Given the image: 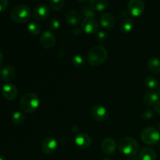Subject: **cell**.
I'll return each instance as SVG.
<instances>
[{
    "mask_svg": "<svg viewBox=\"0 0 160 160\" xmlns=\"http://www.w3.org/2000/svg\"><path fill=\"white\" fill-rule=\"evenodd\" d=\"M157 154L156 151L151 148H144L139 152L140 160H156Z\"/></svg>",
    "mask_w": 160,
    "mask_h": 160,
    "instance_id": "19",
    "label": "cell"
},
{
    "mask_svg": "<svg viewBox=\"0 0 160 160\" xmlns=\"http://www.w3.org/2000/svg\"><path fill=\"white\" fill-rule=\"evenodd\" d=\"M16 74V70L12 66H6L1 70V78L4 81H9L13 79Z\"/></svg>",
    "mask_w": 160,
    "mask_h": 160,
    "instance_id": "20",
    "label": "cell"
},
{
    "mask_svg": "<svg viewBox=\"0 0 160 160\" xmlns=\"http://www.w3.org/2000/svg\"><path fill=\"white\" fill-rule=\"evenodd\" d=\"M2 96L9 101H12L16 99L18 95V89L13 84L8 83L3 85L2 90Z\"/></svg>",
    "mask_w": 160,
    "mask_h": 160,
    "instance_id": "11",
    "label": "cell"
},
{
    "mask_svg": "<svg viewBox=\"0 0 160 160\" xmlns=\"http://www.w3.org/2000/svg\"><path fill=\"white\" fill-rule=\"evenodd\" d=\"M40 100L38 96L33 92H28L21 97L20 100V107L22 111L27 113H33L39 107Z\"/></svg>",
    "mask_w": 160,
    "mask_h": 160,
    "instance_id": "2",
    "label": "cell"
},
{
    "mask_svg": "<svg viewBox=\"0 0 160 160\" xmlns=\"http://www.w3.org/2000/svg\"><path fill=\"white\" fill-rule=\"evenodd\" d=\"M89 6L95 12H102L106 10L109 6L108 0H89Z\"/></svg>",
    "mask_w": 160,
    "mask_h": 160,
    "instance_id": "18",
    "label": "cell"
},
{
    "mask_svg": "<svg viewBox=\"0 0 160 160\" xmlns=\"http://www.w3.org/2000/svg\"><path fill=\"white\" fill-rule=\"evenodd\" d=\"M158 93H159V96H160V86H159V91H158Z\"/></svg>",
    "mask_w": 160,
    "mask_h": 160,
    "instance_id": "40",
    "label": "cell"
},
{
    "mask_svg": "<svg viewBox=\"0 0 160 160\" xmlns=\"http://www.w3.org/2000/svg\"><path fill=\"white\" fill-rule=\"evenodd\" d=\"M117 142L114 139L111 138H106L102 141L101 144V148L102 152L106 154L111 155L114 153L117 150Z\"/></svg>",
    "mask_w": 160,
    "mask_h": 160,
    "instance_id": "15",
    "label": "cell"
},
{
    "mask_svg": "<svg viewBox=\"0 0 160 160\" xmlns=\"http://www.w3.org/2000/svg\"><path fill=\"white\" fill-rule=\"evenodd\" d=\"M141 139L146 145H156L160 140L159 131L153 127L145 128L141 133Z\"/></svg>",
    "mask_w": 160,
    "mask_h": 160,
    "instance_id": "5",
    "label": "cell"
},
{
    "mask_svg": "<svg viewBox=\"0 0 160 160\" xmlns=\"http://www.w3.org/2000/svg\"><path fill=\"white\" fill-rule=\"evenodd\" d=\"M81 32H82V30H81V28H74L73 29V34H74V35L76 36H79L80 34H81Z\"/></svg>",
    "mask_w": 160,
    "mask_h": 160,
    "instance_id": "34",
    "label": "cell"
},
{
    "mask_svg": "<svg viewBox=\"0 0 160 160\" xmlns=\"http://www.w3.org/2000/svg\"><path fill=\"white\" fill-rule=\"evenodd\" d=\"M77 1H78V2L84 3V2H88V1H89V0H77Z\"/></svg>",
    "mask_w": 160,
    "mask_h": 160,
    "instance_id": "37",
    "label": "cell"
},
{
    "mask_svg": "<svg viewBox=\"0 0 160 160\" xmlns=\"http://www.w3.org/2000/svg\"><path fill=\"white\" fill-rule=\"evenodd\" d=\"M97 34H98V35H97L98 40L101 41V42H104L108 38V33L106 32V31H98Z\"/></svg>",
    "mask_w": 160,
    "mask_h": 160,
    "instance_id": "31",
    "label": "cell"
},
{
    "mask_svg": "<svg viewBox=\"0 0 160 160\" xmlns=\"http://www.w3.org/2000/svg\"><path fill=\"white\" fill-rule=\"evenodd\" d=\"M108 52L106 48L101 45H96L90 49L87 56V62L92 67H98L106 61Z\"/></svg>",
    "mask_w": 160,
    "mask_h": 160,
    "instance_id": "1",
    "label": "cell"
},
{
    "mask_svg": "<svg viewBox=\"0 0 160 160\" xmlns=\"http://www.w3.org/2000/svg\"><path fill=\"white\" fill-rule=\"evenodd\" d=\"M100 24L105 29H112L116 23V20L114 16L110 12H104L102 14L99 19Z\"/></svg>",
    "mask_w": 160,
    "mask_h": 160,
    "instance_id": "14",
    "label": "cell"
},
{
    "mask_svg": "<svg viewBox=\"0 0 160 160\" xmlns=\"http://www.w3.org/2000/svg\"><path fill=\"white\" fill-rule=\"evenodd\" d=\"M102 160H110V159H108V158H106V159H102Z\"/></svg>",
    "mask_w": 160,
    "mask_h": 160,
    "instance_id": "41",
    "label": "cell"
},
{
    "mask_svg": "<svg viewBox=\"0 0 160 160\" xmlns=\"http://www.w3.org/2000/svg\"><path fill=\"white\" fill-rule=\"evenodd\" d=\"M82 31L88 34H94L98 32L99 24L95 18H84L81 24Z\"/></svg>",
    "mask_w": 160,
    "mask_h": 160,
    "instance_id": "6",
    "label": "cell"
},
{
    "mask_svg": "<svg viewBox=\"0 0 160 160\" xmlns=\"http://www.w3.org/2000/svg\"><path fill=\"white\" fill-rule=\"evenodd\" d=\"M28 32L32 35H38L42 31V25L37 21L30 22L28 26Z\"/></svg>",
    "mask_w": 160,
    "mask_h": 160,
    "instance_id": "23",
    "label": "cell"
},
{
    "mask_svg": "<svg viewBox=\"0 0 160 160\" xmlns=\"http://www.w3.org/2000/svg\"><path fill=\"white\" fill-rule=\"evenodd\" d=\"M2 60H3V55L2 53V52L0 51V65H1V63L2 62Z\"/></svg>",
    "mask_w": 160,
    "mask_h": 160,
    "instance_id": "36",
    "label": "cell"
},
{
    "mask_svg": "<svg viewBox=\"0 0 160 160\" xmlns=\"http://www.w3.org/2000/svg\"><path fill=\"white\" fill-rule=\"evenodd\" d=\"M142 116L144 120H151L154 116V113L151 109H145V111H143Z\"/></svg>",
    "mask_w": 160,
    "mask_h": 160,
    "instance_id": "30",
    "label": "cell"
},
{
    "mask_svg": "<svg viewBox=\"0 0 160 160\" xmlns=\"http://www.w3.org/2000/svg\"><path fill=\"white\" fill-rule=\"evenodd\" d=\"M50 14L49 7L46 4H39L34 8L33 16L37 20H43L48 18Z\"/></svg>",
    "mask_w": 160,
    "mask_h": 160,
    "instance_id": "13",
    "label": "cell"
},
{
    "mask_svg": "<svg viewBox=\"0 0 160 160\" xmlns=\"http://www.w3.org/2000/svg\"><path fill=\"white\" fill-rule=\"evenodd\" d=\"M128 13H129V12H128V11L123 10L121 12H120V15H121L122 17H128Z\"/></svg>",
    "mask_w": 160,
    "mask_h": 160,
    "instance_id": "35",
    "label": "cell"
},
{
    "mask_svg": "<svg viewBox=\"0 0 160 160\" xmlns=\"http://www.w3.org/2000/svg\"><path fill=\"white\" fill-rule=\"evenodd\" d=\"M65 0H50V7L54 11H59L63 8Z\"/></svg>",
    "mask_w": 160,
    "mask_h": 160,
    "instance_id": "27",
    "label": "cell"
},
{
    "mask_svg": "<svg viewBox=\"0 0 160 160\" xmlns=\"http://www.w3.org/2000/svg\"><path fill=\"white\" fill-rule=\"evenodd\" d=\"M145 2L143 0H129L128 11L133 17H140L145 11Z\"/></svg>",
    "mask_w": 160,
    "mask_h": 160,
    "instance_id": "7",
    "label": "cell"
},
{
    "mask_svg": "<svg viewBox=\"0 0 160 160\" xmlns=\"http://www.w3.org/2000/svg\"><path fill=\"white\" fill-rule=\"evenodd\" d=\"M145 84L147 88L152 89V90H154V89H156L159 87V81L156 78L151 76H148L145 78Z\"/></svg>",
    "mask_w": 160,
    "mask_h": 160,
    "instance_id": "24",
    "label": "cell"
},
{
    "mask_svg": "<svg viewBox=\"0 0 160 160\" xmlns=\"http://www.w3.org/2000/svg\"><path fill=\"white\" fill-rule=\"evenodd\" d=\"M0 160H6V158L4 157V156H1V155H0Z\"/></svg>",
    "mask_w": 160,
    "mask_h": 160,
    "instance_id": "38",
    "label": "cell"
},
{
    "mask_svg": "<svg viewBox=\"0 0 160 160\" xmlns=\"http://www.w3.org/2000/svg\"><path fill=\"white\" fill-rule=\"evenodd\" d=\"M84 62H85L84 58L81 55H75L74 56L72 57L71 63L76 68H81V67L84 66Z\"/></svg>",
    "mask_w": 160,
    "mask_h": 160,
    "instance_id": "26",
    "label": "cell"
},
{
    "mask_svg": "<svg viewBox=\"0 0 160 160\" xmlns=\"http://www.w3.org/2000/svg\"><path fill=\"white\" fill-rule=\"evenodd\" d=\"M148 68L152 73H160V59L157 57H152L148 61Z\"/></svg>",
    "mask_w": 160,
    "mask_h": 160,
    "instance_id": "21",
    "label": "cell"
},
{
    "mask_svg": "<svg viewBox=\"0 0 160 160\" xmlns=\"http://www.w3.org/2000/svg\"><path fill=\"white\" fill-rule=\"evenodd\" d=\"M67 22L71 26H77L81 22V15L79 12L74 9H70L66 15Z\"/></svg>",
    "mask_w": 160,
    "mask_h": 160,
    "instance_id": "17",
    "label": "cell"
},
{
    "mask_svg": "<svg viewBox=\"0 0 160 160\" xmlns=\"http://www.w3.org/2000/svg\"><path fill=\"white\" fill-rule=\"evenodd\" d=\"M134 23L131 18H126L120 23V31L123 33H130L134 29Z\"/></svg>",
    "mask_w": 160,
    "mask_h": 160,
    "instance_id": "22",
    "label": "cell"
},
{
    "mask_svg": "<svg viewBox=\"0 0 160 160\" xmlns=\"http://www.w3.org/2000/svg\"><path fill=\"white\" fill-rule=\"evenodd\" d=\"M9 5V1L8 0H0V12L6 10Z\"/></svg>",
    "mask_w": 160,
    "mask_h": 160,
    "instance_id": "32",
    "label": "cell"
},
{
    "mask_svg": "<svg viewBox=\"0 0 160 160\" xmlns=\"http://www.w3.org/2000/svg\"><path fill=\"white\" fill-rule=\"evenodd\" d=\"M58 147V142L54 138L48 137L42 142L41 149L45 155H51L56 151Z\"/></svg>",
    "mask_w": 160,
    "mask_h": 160,
    "instance_id": "9",
    "label": "cell"
},
{
    "mask_svg": "<svg viewBox=\"0 0 160 160\" xmlns=\"http://www.w3.org/2000/svg\"><path fill=\"white\" fill-rule=\"evenodd\" d=\"M118 149L125 156H134L138 152L139 145L137 141L133 138L124 137L119 142Z\"/></svg>",
    "mask_w": 160,
    "mask_h": 160,
    "instance_id": "3",
    "label": "cell"
},
{
    "mask_svg": "<svg viewBox=\"0 0 160 160\" xmlns=\"http://www.w3.org/2000/svg\"><path fill=\"white\" fill-rule=\"evenodd\" d=\"M159 93L153 90L147 92L144 96V102L148 106H154L159 101Z\"/></svg>",
    "mask_w": 160,
    "mask_h": 160,
    "instance_id": "16",
    "label": "cell"
},
{
    "mask_svg": "<svg viewBox=\"0 0 160 160\" xmlns=\"http://www.w3.org/2000/svg\"><path fill=\"white\" fill-rule=\"evenodd\" d=\"M56 42L54 34L51 31H46L43 32L40 38V43L42 46L45 48H51L55 45Z\"/></svg>",
    "mask_w": 160,
    "mask_h": 160,
    "instance_id": "12",
    "label": "cell"
},
{
    "mask_svg": "<svg viewBox=\"0 0 160 160\" xmlns=\"http://www.w3.org/2000/svg\"><path fill=\"white\" fill-rule=\"evenodd\" d=\"M91 115L92 118L98 122L106 121L109 117L108 111L101 105H95L91 109Z\"/></svg>",
    "mask_w": 160,
    "mask_h": 160,
    "instance_id": "8",
    "label": "cell"
},
{
    "mask_svg": "<svg viewBox=\"0 0 160 160\" xmlns=\"http://www.w3.org/2000/svg\"><path fill=\"white\" fill-rule=\"evenodd\" d=\"M0 74H1V70H0Z\"/></svg>",
    "mask_w": 160,
    "mask_h": 160,
    "instance_id": "42",
    "label": "cell"
},
{
    "mask_svg": "<svg viewBox=\"0 0 160 160\" xmlns=\"http://www.w3.org/2000/svg\"><path fill=\"white\" fill-rule=\"evenodd\" d=\"M154 110L157 114L160 116V100L154 106Z\"/></svg>",
    "mask_w": 160,
    "mask_h": 160,
    "instance_id": "33",
    "label": "cell"
},
{
    "mask_svg": "<svg viewBox=\"0 0 160 160\" xmlns=\"http://www.w3.org/2000/svg\"><path fill=\"white\" fill-rule=\"evenodd\" d=\"M74 144L81 148H88L92 145V139L88 134L84 132L78 133L73 139Z\"/></svg>",
    "mask_w": 160,
    "mask_h": 160,
    "instance_id": "10",
    "label": "cell"
},
{
    "mask_svg": "<svg viewBox=\"0 0 160 160\" xmlns=\"http://www.w3.org/2000/svg\"><path fill=\"white\" fill-rule=\"evenodd\" d=\"M31 9L27 5L19 4L14 6L10 12V17L14 22L24 23L31 18Z\"/></svg>",
    "mask_w": 160,
    "mask_h": 160,
    "instance_id": "4",
    "label": "cell"
},
{
    "mask_svg": "<svg viewBox=\"0 0 160 160\" xmlns=\"http://www.w3.org/2000/svg\"><path fill=\"white\" fill-rule=\"evenodd\" d=\"M48 27H49L50 30H52V31H57L60 28V23L56 19H52V20H50L49 23H48Z\"/></svg>",
    "mask_w": 160,
    "mask_h": 160,
    "instance_id": "29",
    "label": "cell"
},
{
    "mask_svg": "<svg viewBox=\"0 0 160 160\" xmlns=\"http://www.w3.org/2000/svg\"><path fill=\"white\" fill-rule=\"evenodd\" d=\"M158 130L160 131V123H159V125H158Z\"/></svg>",
    "mask_w": 160,
    "mask_h": 160,
    "instance_id": "39",
    "label": "cell"
},
{
    "mask_svg": "<svg viewBox=\"0 0 160 160\" xmlns=\"http://www.w3.org/2000/svg\"><path fill=\"white\" fill-rule=\"evenodd\" d=\"M159 148H160V143H159Z\"/></svg>",
    "mask_w": 160,
    "mask_h": 160,
    "instance_id": "43",
    "label": "cell"
},
{
    "mask_svg": "<svg viewBox=\"0 0 160 160\" xmlns=\"http://www.w3.org/2000/svg\"><path fill=\"white\" fill-rule=\"evenodd\" d=\"M81 13L85 18H95L96 16V12L90 6H84L81 9Z\"/></svg>",
    "mask_w": 160,
    "mask_h": 160,
    "instance_id": "28",
    "label": "cell"
},
{
    "mask_svg": "<svg viewBox=\"0 0 160 160\" xmlns=\"http://www.w3.org/2000/svg\"><path fill=\"white\" fill-rule=\"evenodd\" d=\"M25 121V115L21 112H15L12 115V122L15 125H21Z\"/></svg>",
    "mask_w": 160,
    "mask_h": 160,
    "instance_id": "25",
    "label": "cell"
}]
</instances>
